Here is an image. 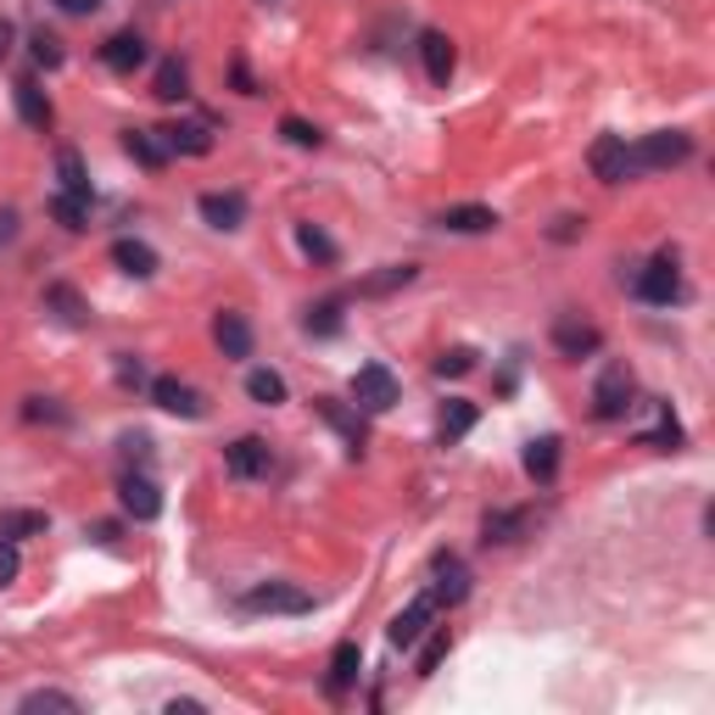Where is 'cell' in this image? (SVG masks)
Wrapping results in <instances>:
<instances>
[{"mask_svg":"<svg viewBox=\"0 0 715 715\" xmlns=\"http://www.w3.org/2000/svg\"><path fill=\"white\" fill-rule=\"evenodd\" d=\"M476 419H481V408L470 403V397H453L441 408V441H459V436H470L476 430Z\"/></svg>","mask_w":715,"mask_h":715,"instance_id":"27","label":"cell"},{"mask_svg":"<svg viewBox=\"0 0 715 715\" xmlns=\"http://www.w3.org/2000/svg\"><path fill=\"white\" fill-rule=\"evenodd\" d=\"M151 403L168 408V414H179V419H202V414H207V408H202V392H196L191 381H179V375H157V381H151Z\"/></svg>","mask_w":715,"mask_h":715,"instance_id":"7","label":"cell"},{"mask_svg":"<svg viewBox=\"0 0 715 715\" xmlns=\"http://www.w3.org/2000/svg\"><path fill=\"white\" fill-rule=\"evenodd\" d=\"M414 275H419V268H414V263H386V268H381V275H370V280H364V291H370V297H386V291H397V286H408Z\"/></svg>","mask_w":715,"mask_h":715,"instance_id":"31","label":"cell"},{"mask_svg":"<svg viewBox=\"0 0 715 715\" xmlns=\"http://www.w3.org/2000/svg\"><path fill=\"white\" fill-rule=\"evenodd\" d=\"M447 649H453V632H447V626H441V632H430V643L419 649V665H414V676H430V671L447 660Z\"/></svg>","mask_w":715,"mask_h":715,"instance_id":"36","label":"cell"},{"mask_svg":"<svg viewBox=\"0 0 715 715\" xmlns=\"http://www.w3.org/2000/svg\"><path fill=\"white\" fill-rule=\"evenodd\" d=\"M419 62H425L430 84H447V78H453V67H459V51H453V40H447L441 29H425L419 34Z\"/></svg>","mask_w":715,"mask_h":715,"instance_id":"12","label":"cell"},{"mask_svg":"<svg viewBox=\"0 0 715 715\" xmlns=\"http://www.w3.org/2000/svg\"><path fill=\"white\" fill-rule=\"evenodd\" d=\"M335 330H341V302L308 308V335H335Z\"/></svg>","mask_w":715,"mask_h":715,"instance_id":"39","label":"cell"},{"mask_svg":"<svg viewBox=\"0 0 715 715\" xmlns=\"http://www.w3.org/2000/svg\"><path fill=\"white\" fill-rule=\"evenodd\" d=\"M102 62H107L113 73H135V67L146 62V40H140V34H113V40L102 45Z\"/></svg>","mask_w":715,"mask_h":715,"instance_id":"22","label":"cell"},{"mask_svg":"<svg viewBox=\"0 0 715 715\" xmlns=\"http://www.w3.org/2000/svg\"><path fill=\"white\" fill-rule=\"evenodd\" d=\"M18 570H23V559H18V543H0V587H7V581H18Z\"/></svg>","mask_w":715,"mask_h":715,"instance_id":"42","label":"cell"},{"mask_svg":"<svg viewBox=\"0 0 715 715\" xmlns=\"http://www.w3.org/2000/svg\"><path fill=\"white\" fill-rule=\"evenodd\" d=\"M487 543H514V536L525 531V514L520 509H498V514H487Z\"/></svg>","mask_w":715,"mask_h":715,"instance_id":"32","label":"cell"},{"mask_svg":"<svg viewBox=\"0 0 715 715\" xmlns=\"http://www.w3.org/2000/svg\"><path fill=\"white\" fill-rule=\"evenodd\" d=\"M598 346H604L598 324H587V319H576V313H559V319H554V352H559V357H593Z\"/></svg>","mask_w":715,"mask_h":715,"instance_id":"9","label":"cell"},{"mask_svg":"<svg viewBox=\"0 0 715 715\" xmlns=\"http://www.w3.org/2000/svg\"><path fill=\"white\" fill-rule=\"evenodd\" d=\"M587 162H593V173L604 179V185H620V179L632 173V162H626V135H598Z\"/></svg>","mask_w":715,"mask_h":715,"instance_id":"13","label":"cell"},{"mask_svg":"<svg viewBox=\"0 0 715 715\" xmlns=\"http://www.w3.org/2000/svg\"><path fill=\"white\" fill-rule=\"evenodd\" d=\"M319 414H324V419H330V425H335L346 441H352V453H357V447H364V419H357V414H346L335 397H319Z\"/></svg>","mask_w":715,"mask_h":715,"instance_id":"30","label":"cell"},{"mask_svg":"<svg viewBox=\"0 0 715 715\" xmlns=\"http://www.w3.org/2000/svg\"><path fill=\"white\" fill-rule=\"evenodd\" d=\"M632 392H638L632 370L609 364V370L598 375V386H593V414H598V419H626V408H632Z\"/></svg>","mask_w":715,"mask_h":715,"instance_id":"2","label":"cell"},{"mask_svg":"<svg viewBox=\"0 0 715 715\" xmlns=\"http://www.w3.org/2000/svg\"><path fill=\"white\" fill-rule=\"evenodd\" d=\"M118 503H124L135 520H157V514H162V492H157L151 476H124V481H118Z\"/></svg>","mask_w":715,"mask_h":715,"instance_id":"14","label":"cell"},{"mask_svg":"<svg viewBox=\"0 0 715 715\" xmlns=\"http://www.w3.org/2000/svg\"><path fill=\"white\" fill-rule=\"evenodd\" d=\"M196 709H202L196 698H173V704H168V715H196Z\"/></svg>","mask_w":715,"mask_h":715,"instance_id":"47","label":"cell"},{"mask_svg":"<svg viewBox=\"0 0 715 715\" xmlns=\"http://www.w3.org/2000/svg\"><path fill=\"white\" fill-rule=\"evenodd\" d=\"M51 218L62 224V230H89V196H67V191H56L51 196Z\"/></svg>","mask_w":715,"mask_h":715,"instance_id":"29","label":"cell"},{"mask_svg":"<svg viewBox=\"0 0 715 715\" xmlns=\"http://www.w3.org/2000/svg\"><path fill=\"white\" fill-rule=\"evenodd\" d=\"M113 263L124 268V275H135V280H151V275H157V252H151L146 241H135V235L113 241Z\"/></svg>","mask_w":715,"mask_h":715,"instance_id":"19","label":"cell"},{"mask_svg":"<svg viewBox=\"0 0 715 715\" xmlns=\"http://www.w3.org/2000/svg\"><path fill=\"white\" fill-rule=\"evenodd\" d=\"M45 308H56L67 324H84V319H89V308H84L78 291H67V286H51V291H45Z\"/></svg>","mask_w":715,"mask_h":715,"instance_id":"35","label":"cell"},{"mask_svg":"<svg viewBox=\"0 0 715 715\" xmlns=\"http://www.w3.org/2000/svg\"><path fill=\"white\" fill-rule=\"evenodd\" d=\"M436 609H441V604H436L430 593H419V598H414L408 609H397V615H392V626H386V643H392V649H414V643H419V638L430 632Z\"/></svg>","mask_w":715,"mask_h":715,"instance_id":"5","label":"cell"},{"mask_svg":"<svg viewBox=\"0 0 715 715\" xmlns=\"http://www.w3.org/2000/svg\"><path fill=\"white\" fill-rule=\"evenodd\" d=\"M12 102H18V118H23L29 129L45 135V129L56 124V113H51V102H45V89H40L34 78H18V84H12Z\"/></svg>","mask_w":715,"mask_h":715,"instance_id":"15","label":"cell"},{"mask_svg":"<svg viewBox=\"0 0 715 715\" xmlns=\"http://www.w3.org/2000/svg\"><path fill=\"white\" fill-rule=\"evenodd\" d=\"M357 671H364V649H357V643H335V654H330V676H324V693L341 698V693L357 682Z\"/></svg>","mask_w":715,"mask_h":715,"instance_id":"18","label":"cell"},{"mask_svg":"<svg viewBox=\"0 0 715 715\" xmlns=\"http://www.w3.org/2000/svg\"><path fill=\"white\" fill-rule=\"evenodd\" d=\"M693 157V140L682 129H654L643 135L638 146H626V162H632V173H649V168H676Z\"/></svg>","mask_w":715,"mask_h":715,"instance_id":"1","label":"cell"},{"mask_svg":"<svg viewBox=\"0 0 715 715\" xmlns=\"http://www.w3.org/2000/svg\"><path fill=\"white\" fill-rule=\"evenodd\" d=\"M576 224H581V218H559V224H554V241H576Z\"/></svg>","mask_w":715,"mask_h":715,"instance_id":"46","label":"cell"},{"mask_svg":"<svg viewBox=\"0 0 715 715\" xmlns=\"http://www.w3.org/2000/svg\"><path fill=\"white\" fill-rule=\"evenodd\" d=\"M638 441H643V447H660V453H665V447H682V425L671 419V408H660V425L643 430Z\"/></svg>","mask_w":715,"mask_h":715,"instance_id":"37","label":"cell"},{"mask_svg":"<svg viewBox=\"0 0 715 715\" xmlns=\"http://www.w3.org/2000/svg\"><path fill=\"white\" fill-rule=\"evenodd\" d=\"M246 397H252L257 408H280V403H286V375H280V370H252V375H246Z\"/></svg>","mask_w":715,"mask_h":715,"instance_id":"24","label":"cell"},{"mask_svg":"<svg viewBox=\"0 0 715 715\" xmlns=\"http://www.w3.org/2000/svg\"><path fill=\"white\" fill-rule=\"evenodd\" d=\"M29 419H62V408H51L45 397H29V408H23Z\"/></svg>","mask_w":715,"mask_h":715,"instance_id":"45","label":"cell"},{"mask_svg":"<svg viewBox=\"0 0 715 715\" xmlns=\"http://www.w3.org/2000/svg\"><path fill=\"white\" fill-rule=\"evenodd\" d=\"M162 146L179 151V157H207L213 151V129L207 124H173V129H162Z\"/></svg>","mask_w":715,"mask_h":715,"instance_id":"21","label":"cell"},{"mask_svg":"<svg viewBox=\"0 0 715 715\" xmlns=\"http://www.w3.org/2000/svg\"><path fill=\"white\" fill-rule=\"evenodd\" d=\"M297 246H302L313 263H335V241H330L319 224H297Z\"/></svg>","mask_w":715,"mask_h":715,"instance_id":"33","label":"cell"},{"mask_svg":"<svg viewBox=\"0 0 715 715\" xmlns=\"http://www.w3.org/2000/svg\"><path fill=\"white\" fill-rule=\"evenodd\" d=\"M241 604L257 609V615H308V609H313V593H302V587H291V581H263V587H252Z\"/></svg>","mask_w":715,"mask_h":715,"instance_id":"4","label":"cell"},{"mask_svg":"<svg viewBox=\"0 0 715 715\" xmlns=\"http://www.w3.org/2000/svg\"><path fill=\"white\" fill-rule=\"evenodd\" d=\"M12 224H18V213L7 207V213H0V241H7V235H12Z\"/></svg>","mask_w":715,"mask_h":715,"instance_id":"49","label":"cell"},{"mask_svg":"<svg viewBox=\"0 0 715 715\" xmlns=\"http://www.w3.org/2000/svg\"><path fill=\"white\" fill-rule=\"evenodd\" d=\"M352 403L364 408V414H386L397 403V375L386 364H364L352 375Z\"/></svg>","mask_w":715,"mask_h":715,"instance_id":"3","label":"cell"},{"mask_svg":"<svg viewBox=\"0 0 715 715\" xmlns=\"http://www.w3.org/2000/svg\"><path fill=\"white\" fill-rule=\"evenodd\" d=\"M56 7H62L67 18H89V12H96V7H102V0H56Z\"/></svg>","mask_w":715,"mask_h":715,"instance_id":"44","label":"cell"},{"mask_svg":"<svg viewBox=\"0 0 715 715\" xmlns=\"http://www.w3.org/2000/svg\"><path fill=\"white\" fill-rule=\"evenodd\" d=\"M23 709H62V715H78V698H73V693H51V687H40V693L23 698Z\"/></svg>","mask_w":715,"mask_h":715,"instance_id":"40","label":"cell"},{"mask_svg":"<svg viewBox=\"0 0 715 715\" xmlns=\"http://www.w3.org/2000/svg\"><path fill=\"white\" fill-rule=\"evenodd\" d=\"M649 308H671L676 297H682V275H676V257L665 252V257H654L643 275H638V286H632Z\"/></svg>","mask_w":715,"mask_h":715,"instance_id":"6","label":"cell"},{"mask_svg":"<svg viewBox=\"0 0 715 715\" xmlns=\"http://www.w3.org/2000/svg\"><path fill=\"white\" fill-rule=\"evenodd\" d=\"M29 45H34V62H40V67H62V40H56V34H34Z\"/></svg>","mask_w":715,"mask_h":715,"instance_id":"41","label":"cell"},{"mask_svg":"<svg viewBox=\"0 0 715 715\" xmlns=\"http://www.w3.org/2000/svg\"><path fill=\"white\" fill-rule=\"evenodd\" d=\"M559 436H536V441H525V476L531 481H554L559 476Z\"/></svg>","mask_w":715,"mask_h":715,"instance_id":"20","label":"cell"},{"mask_svg":"<svg viewBox=\"0 0 715 715\" xmlns=\"http://www.w3.org/2000/svg\"><path fill=\"white\" fill-rule=\"evenodd\" d=\"M12 34H18V29H12L7 18H0V56H7V51H12Z\"/></svg>","mask_w":715,"mask_h":715,"instance_id":"48","label":"cell"},{"mask_svg":"<svg viewBox=\"0 0 715 715\" xmlns=\"http://www.w3.org/2000/svg\"><path fill=\"white\" fill-rule=\"evenodd\" d=\"M124 151H129L140 168H162V162H168L162 129H124Z\"/></svg>","mask_w":715,"mask_h":715,"instance_id":"23","label":"cell"},{"mask_svg":"<svg viewBox=\"0 0 715 715\" xmlns=\"http://www.w3.org/2000/svg\"><path fill=\"white\" fill-rule=\"evenodd\" d=\"M56 179H62L67 196H89V173H84V157H78L73 146L56 151Z\"/></svg>","mask_w":715,"mask_h":715,"instance_id":"28","label":"cell"},{"mask_svg":"<svg viewBox=\"0 0 715 715\" xmlns=\"http://www.w3.org/2000/svg\"><path fill=\"white\" fill-rule=\"evenodd\" d=\"M51 520L40 509H7L0 514V543H23V536H40Z\"/></svg>","mask_w":715,"mask_h":715,"instance_id":"25","label":"cell"},{"mask_svg":"<svg viewBox=\"0 0 715 715\" xmlns=\"http://www.w3.org/2000/svg\"><path fill=\"white\" fill-rule=\"evenodd\" d=\"M213 341H218L224 357H252V324H246V313L224 308V313L213 319Z\"/></svg>","mask_w":715,"mask_h":715,"instance_id":"17","label":"cell"},{"mask_svg":"<svg viewBox=\"0 0 715 715\" xmlns=\"http://www.w3.org/2000/svg\"><path fill=\"white\" fill-rule=\"evenodd\" d=\"M185 84H191L185 62H179V56H168V62L157 67V78H151V96H157V102H185Z\"/></svg>","mask_w":715,"mask_h":715,"instance_id":"26","label":"cell"},{"mask_svg":"<svg viewBox=\"0 0 715 715\" xmlns=\"http://www.w3.org/2000/svg\"><path fill=\"white\" fill-rule=\"evenodd\" d=\"M118 381H124V386H140V357H129V352L118 357Z\"/></svg>","mask_w":715,"mask_h":715,"instance_id":"43","label":"cell"},{"mask_svg":"<svg viewBox=\"0 0 715 715\" xmlns=\"http://www.w3.org/2000/svg\"><path fill=\"white\" fill-rule=\"evenodd\" d=\"M430 576H436V587H430L436 604H465V598H470V570H465L459 554H436Z\"/></svg>","mask_w":715,"mask_h":715,"instance_id":"11","label":"cell"},{"mask_svg":"<svg viewBox=\"0 0 715 715\" xmlns=\"http://www.w3.org/2000/svg\"><path fill=\"white\" fill-rule=\"evenodd\" d=\"M436 230H447V235H492L498 213L481 207V202H459V207H441L436 213Z\"/></svg>","mask_w":715,"mask_h":715,"instance_id":"10","label":"cell"},{"mask_svg":"<svg viewBox=\"0 0 715 715\" xmlns=\"http://www.w3.org/2000/svg\"><path fill=\"white\" fill-rule=\"evenodd\" d=\"M196 207H202V218H207L213 230H241V224H246V196H241V191H207Z\"/></svg>","mask_w":715,"mask_h":715,"instance_id":"16","label":"cell"},{"mask_svg":"<svg viewBox=\"0 0 715 715\" xmlns=\"http://www.w3.org/2000/svg\"><path fill=\"white\" fill-rule=\"evenodd\" d=\"M470 370H476V352H470V346H447V352L436 357V375H441V381H447V375L459 381V375H470Z\"/></svg>","mask_w":715,"mask_h":715,"instance_id":"38","label":"cell"},{"mask_svg":"<svg viewBox=\"0 0 715 715\" xmlns=\"http://www.w3.org/2000/svg\"><path fill=\"white\" fill-rule=\"evenodd\" d=\"M280 135H286V146H297V151H319V146H324V135H319L308 118H280Z\"/></svg>","mask_w":715,"mask_h":715,"instance_id":"34","label":"cell"},{"mask_svg":"<svg viewBox=\"0 0 715 715\" xmlns=\"http://www.w3.org/2000/svg\"><path fill=\"white\" fill-rule=\"evenodd\" d=\"M224 465H230V476L257 481V476L275 470V453H268V441H263V436H241V441L224 447Z\"/></svg>","mask_w":715,"mask_h":715,"instance_id":"8","label":"cell"}]
</instances>
